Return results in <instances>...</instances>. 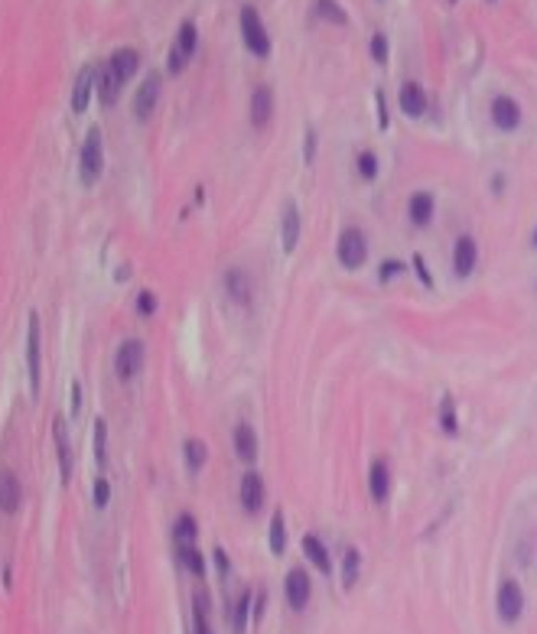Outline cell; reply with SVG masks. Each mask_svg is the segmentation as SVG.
<instances>
[{"label": "cell", "mask_w": 537, "mask_h": 634, "mask_svg": "<svg viewBox=\"0 0 537 634\" xmlns=\"http://www.w3.org/2000/svg\"><path fill=\"white\" fill-rule=\"evenodd\" d=\"M101 169H105V144H101V130L92 127L88 137L82 144V160H78V173H82V183L92 186L98 183Z\"/></svg>", "instance_id": "6da1fadb"}, {"label": "cell", "mask_w": 537, "mask_h": 634, "mask_svg": "<svg viewBox=\"0 0 537 634\" xmlns=\"http://www.w3.org/2000/svg\"><path fill=\"white\" fill-rule=\"evenodd\" d=\"M336 257L346 270L361 267V264L368 260V237H365V231H358V228L342 231V235H339V245H336Z\"/></svg>", "instance_id": "7a4b0ae2"}, {"label": "cell", "mask_w": 537, "mask_h": 634, "mask_svg": "<svg viewBox=\"0 0 537 634\" xmlns=\"http://www.w3.org/2000/svg\"><path fill=\"white\" fill-rule=\"evenodd\" d=\"M241 36H245V46L251 49L257 59L270 55V36H267V30H264V23H261V14H257L254 7L241 10Z\"/></svg>", "instance_id": "3957f363"}, {"label": "cell", "mask_w": 537, "mask_h": 634, "mask_svg": "<svg viewBox=\"0 0 537 634\" xmlns=\"http://www.w3.org/2000/svg\"><path fill=\"white\" fill-rule=\"evenodd\" d=\"M495 611L505 625H514V621L524 615V589L514 579H505L499 586V596H495Z\"/></svg>", "instance_id": "277c9868"}, {"label": "cell", "mask_w": 537, "mask_h": 634, "mask_svg": "<svg viewBox=\"0 0 537 634\" xmlns=\"http://www.w3.org/2000/svg\"><path fill=\"white\" fill-rule=\"evenodd\" d=\"M140 367H144V342L140 338H127L115 355V375L121 381H131V377H137Z\"/></svg>", "instance_id": "5b68a950"}, {"label": "cell", "mask_w": 537, "mask_h": 634, "mask_svg": "<svg viewBox=\"0 0 537 634\" xmlns=\"http://www.w3.org/2000/svg\"><path fill=\"white\" fill-rule=\"evenodd\" d=\"M489 114H491V124H495L499 130H505V134H511V130L521 127V104H518L514 98H508V95H499V98L491 101Z\"/></svg>", "instance_id": "8992f818"}, {"label": "cell", "mask_w": 537, "mask_h": 634, "mask_svg": "<svg viewBox=\"0 0 537 634\" xmlns=\"http://www.w3.org/2000/svg\"><path fill=\"white\" fill-rule=\"evenodd\" d=\"M479 267V245H476V237L472 235H462L459 241H456L453 247V270L456 276H472V270Z\"/></svg>", "instance_id": "52a82bcc"}, {"label": "cell", "mask_w": 537, "mask_h": 634, "mask_svg": "<svg viewBox=\"0 0 537 634\" xmlns=\"http://www.w3.org/2000/svg\"><path fill=\"white\" fill-rule=\"evenodd\" d=\"M39 319L30 313V332H26V371H30V397H39Z\"/></svg>", "instance_id": "ba28073f"}, {"label": "cell", "mask_w": 537, "mask_h": 634, "mask_svg": "<svg viewBox=\"0 0 537 634\" xmlns=\"http://www.w3.org/2000/svg\"><path fill=\"white\" fill-rule=\"evenodd\" d=\"M225 293H228V299L235 306H251L254 303V283H251V276H248L241 267H231L228 274H225Z\"/></svg>", "instance_id": "9c48e42d"}, {"label": "cell", "mask_w": 537, "mask_h": 634, "mask_svg": "<svg viewBox=\"0 0 537 634\" xmlns=\"http://www.w3.org/2000/svg\"><path fill=\"white\" fill-rule=\"evenodd\" d=\"M287 602H290L293 611H303L309 605V596H313V586H309V576L303 573V569H290L287 573Z\"/></svg>", "instance_id": "30bf717a"}, {"label": "cell", "mask_w": 537, "mask_h": 634, "mask_svg": "<svg viewBox=\"0 0 537 634\" xmlns=\"http://www.w3.org/2000/svg\"><path fill=\"white\" fill-rule=\"evenodd\" d=\"M156 101H160V75H147V82L137 88V95H134V117L137 121H147V117L154 114V107Z\"/></svg>", "instance_id": "8fae6325"}, {"label": "cell", "mask_w": 537, "mask_h": 634, "mask_svg": "<svg viewBox=\"0 0 537 634\" xmlns=\"http://www.w3.org/2000/svg\"><path fill=\"white\" fill-rule=\"evenodd\" d=\"M23 505V488L10 468H0V514H16Z\"/></svg>", "instance_id": "7c38bea8"}, {"label": "cell", "mask_w": 537, "mask_h": 634, "mask_svg": "<svg viewBox=\"0 0 537 634\" xmlns=\"http://www.w3.org/2000/svg\"><path fill=\"white\" fill-rule=\"evenodd\" d=\"M267 501V491H264V478L257 472H245L241 478V505H245L248 514H257Z\"/></svg>", "instance_id": "4fadbf2b"}, {"label": "cell", "mask_w": 537, "mask_h": 634, "mask_svg": "<svg viewBox=\"0 0 537 634\" xmlns=\"http://www.w3.org/2000/svg\"><path fill=\"white\" fill-rule=\"evenodd\" d=\"M433 215H437V199H433L430 192H414V195L407 199V218H410V225L427 228V225L433 222Z\"/></svg>", "instance_id": "5bb4252c"}, {"label": "cell", "mask_w": 537, "mask_h": 634, "mask_svg": "<svg viewBox=\"0 0 537 634\" xmlns=\"http://www.w3.org/2000/svg\"><path fill=\"white\" fill-rule=\"evenodd\" d=\"M53 439H55V456H59L62 485H69L72 482V449H69V433H65V420H62V417L53 420Z\"/></svg>", "instance_id": "9a60e30c"}, {"label": "cell", "mask_w": 537, "mask_h": 634, "mask_svg": "<svg viewBox=\"0 0 537 634\" xmlns=\"http://www.w3.org/2000/svg\"><path fill=\"white\" fill-rule=\"evenodd\" d=\"M274 117V92H270L267 85H257L251 95V124L257 130H264Z\"/></svg>", "instance_id": "2e32d148"}, {"label": "cell", "mask_w": 537, "mask_h": 634, "mask_svg": "<svg viewBox=\"0 0 537 634\" xmlns=\"http://www.w3.org/2000/svg\"><path fill=\"white\" fill-rule=\"evenodd\" d=\"M95 78H98V69H95V65H85V69L78 72L75 88H72V111H75V114H82L85 107H88V101H92Z\"/></svg>", "instance_id": "e0dca14e"}, {"label": "cell", "mask_w": 537, "mask_h": 634, "mask_svg": "<svg viewBox=\"0 0 537 634\" xmlns=\"http://www.w3.org/2000/svg\"><path fill=\"white\" fill-rule=\"evenodd\" d=\"M368 491H371V501H378V505H384L388 501V495H391V468H388V462H371V472H368Z\"/></svg>", "instance_id": "ac0fdd59"}, {"label": "cell", "mask_w": 537, "mask_h": 634, "mask_svg": "<svg viewBox=\"0 0 537 634\" xmlns=\"http://www.w3.org/2000/svg\"><path fill=\"white\" fill-rule=\"evenodd\" d=\"M398 101H400V111H404L407 117H423V114H427V95H423V88L417 82L400 85Z\"/></svg>", "instance_id": "d6986e66"}, {"label": "cell", "mask_w": 537, "mask_h": 634, "mask_svg": "<svg viewBox=\"0 0 537 634\" xmlns=\"http://www.w3.org/2000/svg\"><path fill=\"white\" fill-rule=\"evenodd\" d=\"M95 85H98V98L105 107H111L117 101V92H121V78L115 75V69L111 65H98V78H95Z\"/></svg>", "instance_id": "ffe728a7"}, {"label": "cell", "mask_w": 537, "mask_h": 634, "mask_svg": "<svg viewBox=\"0 0 537 634\" xmlns=\"http://www.w3.org/2000/svg\"><path fill=\"white\" fill-rule=\"evenodd\" d=\"M107 65L115 69V75L121 78V85H124L127 78H134V72L140 69V55H137V49H117V53L107 59Z\"/></svg>", "instance_id": "44dd1931"}, {"label": "cell", "mask_w": 537, "mask_h": 634, "mask_svg": "<svg viewBox=\"0 0 537 634\" xmlns=\"http://www.w3.org/2000/svg\"><path fill=\"white\" fill-rule=\"evenodd\" d=\"M303 553H307V557H309V563H313L316 569H319V573H326V576L332 573L329 550H326V543H322L316 534H307V537H303Z\"/></svg>", "instance_id": "7402d4cb"}, {"label": "cell", "mask_w": 537, "mask_h": 634, "mask_svg": "<svg viewBox=\"0 0 537 634\" xmlns=\"http://www.w3.org/2000/svg\"><path fill=\"white\" fill-rule=\"evenodd\" d=\"M235 452H238V458L248 462V466L257 458V436H254V429L248 426V423L235 426Z\"/></svg>", "instance_id": "603a6c76"}, {"label": "cell", "mask_w": 537, "mask_h": 634, "mask_svg": "<svg viewBox=\"0 0 537 634\" xmlns=\"http://www.w3.org/2000/svg\"><path fill=\"white\" fill-rule=\"evenodd\" d=\"M280 235H284V251L293 254L299 245V212L293 202H287L284 208V222H280Z\"/></svg>", "instance_id": "cb8c5ba5"}, {"label": "cell", "mask_w": 537, "mask_h": 634, "mask_svg": "<svg viewBox=\"0 0 537 634\" xmlns=\"http://www.w3.org/2000/svg\"><path fill=\"white\" fill-rule=\"evenodd\" d=\"M176 553H179V563H183L192 576H206V559H202V553H199L196 543H179Z\"/></svg>", "instance_id": "d4e9b609"}, {"label": "cell", "mask_w": 537, "mask_h": 634, "mask_svg": "<svg viewBox=\"0 0 537 634\" xmlns=\"http://www.w3.org/2000/svg\"><path fill=\"white\" fill-rule=\"evenodd\" d=\"M183 452H186V466H189V472H199V468L206 466L208 449H206V443H202V439H186Z\"/></svg>", "instance_id": "484cf974"}, {"label": "cell", "mask_w": 537, "mask_h": 634, "mask_svg": "<svg viewBox=\"0 0 537 634\" xmlns=\"http://www.w3.org/2000/svg\"><path fill=\"white\" fill-rule=\"evenodd\" d=\"M192 625H196V634H215L212 625H208V596H196L192 602Z\"/></svg>", "instance_id": "4316f807"}, {"label": "cell", "mask_w": 537, "mask_h": 634, "mask_svg": "<svg viewBox=\"0 0 537 634\" xmlns=\"http://www.w3.org/2000/svg\"><path fill=\"white\" fill-rule=\"evenodd\" d=\"M173 537H176V543H196V537H199L196 517H192V514H179L176 527H173Z\"/></svg>", "instance_id": "83f0119b"}, {"label": "cell", "mask_w": 537, "mask_h": 634, "mask_svg": "<svg viewBox=\"0 0 537 634\" xmlns=\"http://www.w3.org/2000/svg\"><path fill=\"white\" fill-rule=\"evenodd\" d=\"M440 426H443V433H446V436H456V433H459V420H456V404H453V397H450V394H446L443 404H440Z\"/></svg>", "instance_id": "f1b7e54d"}, {"label": "cell", "mask_w": 537, "mask_h": 634, "mask_svg": "<svg viewBox=\"0 0 537 634\" xmlns=\"http://www.w3.org/2000/svg\"><path fill=\"white\" fill-rule=\"evenodd\" d=\"M287 550V524H284V514L277 511L274 520H270V553H280Z\"/></svg>", "instance_id": "f546056e"}, {"label": "cell", "mask_w": 537, "mask_h": 634, "mask_svg": "<svg viewBox=\"0 0 537 634\" xmlns=\"http://www.w3.org/2000/svg\"><path fill=\"white\" fill-rule=\"evenodd\" d=\"M358 569H361V557H358V550H346V559H342V589H355Z\"/></svg>", "instance_id": "4dcf8cb0"}, {"label": "cell", "mask_w": 537, "mask_h": 634, "mask_svg": "<svg viewBox=\"0 0 537 634\" xmlns=\"http://www.w3.org/2000/svg\"><path fill=\"white\" fill-rule=\"evenodd\" d=\"M196 46H199V36H196V23H189V20H186V23L179 26V39H176V49H179V53L186 55V59H189V55L196 53Z\"/></svg>", "instance_id": "1f68e13d"}, {"label": "cell", "mask_w": 537, "mask_h": 634, "mask_svg": "<svg viewBox=\"0 0 537 634\" xmlns=\"http://www.w3.org/2000/svg\"><path fill=\"white\" fill-rule=\"evenodd\" d=\"M355 169H358V176L365 179V183H371V179L378 176V156L371 150H361L358 156H355Z\"/></svg>", "instance_id": "d6a6232c"}, {"label": "cell", "mask_w": 537, "mask_h": 634, "mask_svg": "<svg viewBox=\"0 0 537 634\" xmlns=\"http://www.w3.org/2000/svg\"><path fill=\"white\" fill-rule=\"evenodd\" d=\"M316 10H319V16H322V20H332V23H336V26H346V23H349L346 10L339 7L336 0H316Z\"/></svg>", "instance_id": "836d02e7"}, {"label": "cell", "mask_w": 537, "mask_h": 634, "mask_svg": "<svg viewBox=\"0 0 537 634\" xmlns=\"http://www.w3.org/2000/svg\"><path fill=\"white\" fill-rule=\"evenodd\" d=\"M95 458H98V468L107 466V423L95 420Z\"/></svg>", "instance_id": "e575fe53"}, {"label": "cell", "mask_w": 537, "mask_h": 634, "mask_svg": "<svg viewBox=\"0 0 537 634\" xmlns=\"http://www.w3.org/2000/svg\"><path fill=\"white\" fill-rule=\"evenodd\" d=\"M248 615H251V592H241L238 605H235V634H245L248 631Z\"/></svg>", "instance_id": "d590c367"}, {"label": "cell", "mask_w": 537, "mask_h": 634, "mask_svg": "<svg viewBox=\"0 0 537 634\" xmlns=\"http://www.w3.org/2000/svg\"><path fill=\"white\" fill-rule=\"evenodd\" d=\"M400 270H404V260H398V257H388L381 264V270H378V280L381 283H388V280H394V276L400 274Z\"/></svg>", "instance_id": "8d00e7d4"}, {"label": "cell", "mask_w": 537, "mask_h": 634, "mask_svg": "<svg viewBox=\"0 0 537 634\" xmlns=\"http://www.w3.org/2000/svg\"><path fill=\"white\" fill-rule=\"evenodd\" d=\"M137 313L144 316V319H147V316H154V313H156V296H154L150 290L137 293Z\"/></svg>", "instance_id": "74e56055"}, {"label": "cell", "mask_w": 537, "mask_h": 634, "mask_svg": "<svg viewBox=\"0 0 537 634\" xmlns=\"http://www.w3.org/2000/svg\"><path fill=\"white\" fill-rule=\"evenodd\" d=\"M95 507H105L107 505V498H111V485H107V478L101 475V478H95Z\"/></svg>", "instance_id": "f35d334b"}, {"label": "cell", "mask_w": 537, "mask_h": 634, "mask_svg": "<svg viewBox=\"0 0 537 634\" xmlns=\"http://www.w3.org/2000/svg\"><path fill=\"white\" fill-rule=\"evenodd\" d=\"M371 59L388 62V39H384V33H375V36H371Z\"/></svg>", "instance_id": "ab89813d"}, {"label": "cell", "mask_w": 537, "mask_h": 634, "mask_svg": "<svg viewBox=\"0 0 537 634\" xmlns=\"http://www.w3.org/2000/svg\"><path fill=\"white\" fill-rule=\"evenodd\" d=\"M186 62H189V59H186V55H183V53H179V49H176V46L169 49V59H166V65H169V72H173V75H179V72H183V69H186Z\"/></svg>", "instance_id": "60d3db41"}, {"label": "cell", "mask_w": 537, "mask_h": 634, "mask_svg": "<svg viewBox=\"0 0 537 634\" xmlns=\"http://www.w3.org/2000/svg\"><path fill=\"white\" fill-rule=\"evenodd\" d=\"M375 104H378V127L388 130V101H384V95H381V92L375 95Z\"/></svg>", "instance_id": "b9f144b4"}, {"label": "cell", "mask_w": 537, "mask_h": 634, "mask_svg": "<svg viewBox=\"0 0 537 634\" xmlns=\"http://www.w3.org/2000/svg\"><path fill=\"white\" fill-rule=\"evenodd\" d=\"M414 270H417V276H420V283L423 286H433V276H430V270H427V264H423V257L417 254L414 257Z\"/></svg>", "instance_id": "7bdbcfd3"}, {"label": "cell", "mask_w": 537, "mask_h": 634, "mask_svg": "<svg viewBox=\"0 0 537 634\" xmlns=\"http://www.w3.org/2000/svg\"><path fill=\"white\" fill-rule=\"evenodd\" d=\"M215 563H218V573H222V576H228L231 563H228V557H225V550H215Z\"/></svg>", "instance_id": "ee69618b"}, {"label": "cell", "mask_w": 537, "mask_h": 634, "mask_svg": "<svg viewBox=\"0 0 537 634\" xmlns=\"http://www.w3.org/2000/svg\"><path fill=\"white\" fill-rule=\"evenodd\" d=\"M313 150H316V134L309 130L307 134V160H313Z\"/></svg>", "instance_id": "f6af8a7d"}, {"label": "cell", "mask_w": 537, "mask_h": 634, "mask_svg": "<svg viewBox=\"0 0 537 634\" xmlns=\"http://www.w3.org/2000/svg\"><path fill=\"white\" fill-rule=\"evenodd\" d=\"M261 611H264V592H257V608H254V621H261Z\"/></svg>", "instance_id": "bcb514c9"}, {"label": "cell", "mask_w": 537, "mask_h": 634, "mask_svg": "<svg viewBox=\"0 0 537 634\" xmlns=\"http://www.w3.org/2000/svg\"><path fill=\"white\" fill-rule=\"evenodd\" d=\"M531 245H534V247H537V228H534V237H531Z\"/></svg>", "instance_id": "7dc6e473"}, {"label": "cell", "mask_w": 537, "mask_h": 634, "mask_svg": "<svg viewBox=\"0 0 537 634\" xmlns=\"http://www.w3.org/2000/svg\"><path fill=\"white\" fill-rule=\"evenodd\" d=\"M450 4H456V0H450Z\"/></svg>", "instance_id": "c3c4849f"}]
</instances>
